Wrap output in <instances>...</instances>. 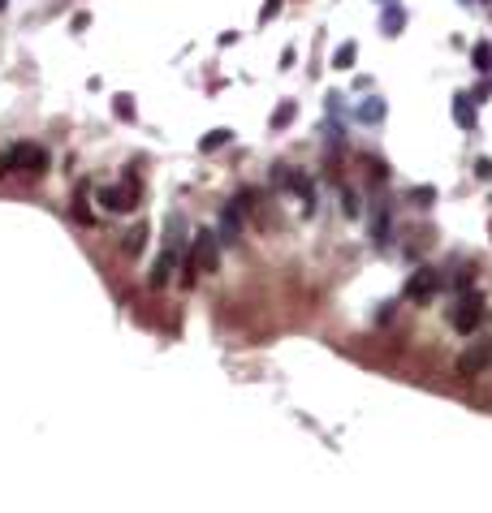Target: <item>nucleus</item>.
<instances>
[{
  "instance_id": "nucleus-1",
  "label": "nucleus",
  "mask_w": 492,
  "mask_h": 513,
  "mask_svg": "<svg viewBox=\"0 0 492 513\" xmlns=\"http://www.w3.org/2000/svg\"><path fill=\"white\" fill-rule=\"evenodd\" d=\"M31 173V177H39L43 168H48V151L43 147H35V143H18V147H9L5 155H0V177H9V173Z\"/></svg>"
},
{
  "instance_id": "nucleus-2",
  "label": "nucleus",
  "mask_w": 492,
  "mask_h": 513,
  "mask_svg": "<svg viewBox=\"0 0 492 513\" xmlns=\"http://www.w3.org/2000/svg\"><path fill=\"white\" fill-rule=\"evenodd\" d=\"M479 319H483V302H479V298H462L458 307H449V324H454L462 336H471V332L479 328Z\"/></svg>"
},
{
  "instance_id": "nucleus-3",
  "label": "nucleus",
  "mask_w": 492,
  "mask_h": 513,
  "mask_svg": "<svg viewBox=\"0 0 492 513\" xmlns=\"http://www.w3.org/2000/svg\"><path fill=\"white\" fill-rule=\"evenodd\" d=\"M195 267H203V272L221 267V246H216V233H207V229H199V238H195Z\"/></svg>"
},
{
  "instance_id": "nucleus-4",
  "label": "nucleus",
  "mask_w": 492,
  "mask_h": 513,
  "mask_svg": "<svg viewBox=\"0 0 492 513\" xmlns=\"http://www.w3.org/2000/svg\"><path fill=\"white\" fill-rule=\"evenodd\" d=\"M436 289H441V272H432V267H423L410 285H406V298H415V302H427Z\"/></svg>"
},
{
  "instance_id": "nucleus-5",
  "label": "nucleus",
  "mask_w": 492,
  "mask_h": 513,
  "mask_svg": "<svg viewBox=\"0 0 492 513\" xmlns=\"http://www.w3.org/2000/svg\"><path fill=\"white\" fill-rule=\"evenodd\" d=\"M99 203H104L108 211H130V207H134V194L121 190V186H104V190H99Z\"/></svg>"
},
{
  "instance_id": "nucleus-6",
  "label": "nucleus",
  "mask_w": 492,
  "mask_h": 513,
  "mask_svg": "<svg viewBox=\"0 0 492 513\" xmlns=\"http://www.w3.org/2000/svg\"><path fill=\"white\" fill-rule=\"evenodd\" d=\"M173 263H177V255H173V250H164V255L155 259V267H151V285H169V276H173Z\"/></svg>"
},
{
  "instance_id": "nucleus-7",
  "label": "nucleus",
  "mask_w": 492,
  "mask_h": 513,
  "mask_svg": "<svg viewBox=\"0 0 492 513\" xmlns=\"http://www.w3.org/2000/svg\"><path fill=\"white\" fill-rule=\"evenodd\" d=\"M483 358H488L483 350H466V354L458 358V371H462V375H479V367H483Z\"/></svg>"
},
{
  "instance_id": "nucleus-8",
  "label": "nucleus",
  "mask_w": 492,
  "mask_h": 513,
  "mask_svg": "<svg viewBox=\"0 0 492 513\" xmlns=\"http://www.w3.org/2000/svg\"><path fill=\"white\" fill-rule=\"evenodd\" d=\"M458 126H475V112H471V95H458V108H454Z\"/></svg>"
},
{
  "instance_id": "nucleus-9",
  "label": "nucleus",
  "mask_w": 492,
  "mask_h": 513,
  "mask_svg": "<svg viewBox=\"0 0 492 513\" xmlns=\"http://www.w3.org/2000/svg\"><path fill=\"white\" fill-rule=\"evenodd\" d=\"M475 70H492V43H475Z\"/></svg>"
},
{
  "instance_id": "nucleus-10",
  "label": "nucleus",
  "mask_w": 492,
  "mask_h": 513,
  "mask_svg": "<svg viewBox=\"0 0 492 513\" xmlns=\"http://www.w3.org/2000/svg\"><path fill=\"white\" fill-rule=\"evenodd\" d=\"M290 121H294V104H290V99H285V104H281V108H277V117H272V130H285V126H290Z\"/></svg>"
},
{
  "instance_id": "nucleus-11",
  "label": "nucleus",
  "mask_w": 492,
  "mask_h": 513,
  "mask_svg": "<svg viewBox=\"0 0 492 513\" xmlns=\"http://www.w3.org/2000/svg\"><path fill=\"white\" fill-rule=\"evenodd\" d=\"M229 138H234V134H229V130H212V134H207V138H203V151H216V147H225V143H229Z\"/></svg>"
},
{
  "instance_id": "nucleus-12",
  "label": "nucleus",
  "mask_w": 492,
  "mask_h": 513,
  "mask_svg": "<svg viewBox=\"0 0 492 513\" xmlns=\"http://www.w3.org/2000/svg\"><path fill=\"white\" fill-rule=\"evenodd\" d=\"M143 238H147V229H134V233H126V242H121V246H126L130 255H138V250H143Z\"/></svg>"
},
{
  "instance_id": "nucleus-13",
  "label": "nucleus",
  "mask_w": 492,
  "mask_h": 513,
  "mask_svg": "<svg viewBox=\"0 0 492 513\" xmlns=\"http://www.w3.org/2000/svg\"><path fill=\"white\" fill-rule=\"evenodd\" d=\"M354 52H359L354 43H341V52H337V70H350V65H354Z\"/></svg>"
},
{
  "instance_id": "nucleus-14",
  "label": "nucleus",
  "mask_w": 492,
  "mask_h": 513,
  "mask_svg": "<svg viewBox=\"0 0 492 513\" xmlns=\"http://www.w3.org/2000/svg\"><path fill=\"white\" fill-rule=\"evenodd\" d=\"M113 112H117V117L126 121V117H134V99L130 95H117V104H113Z\"/></svg>"
},
{
  "instance_id": "nucleus-15",
  "label": "nucleus",
  "mask_w": 492,
  "mask_h": 513,
  "mask_svg": "<svg viewBox=\"0 0 492 513\" xmlns=\"http://www.w3.org/2000/svg\"><path fill=\"white\" fill-rule=\"evenodd\" d=\"M398 22H402V13H398V9H389V13H385V31H389V35H398Z\"/></svg>"
},
{
  "instance_id": "nucleus-16",
  "label": "nucleus",
  "mask_w": 492,
  "mask_h": 513,
  "mask_svg": "<svg viewBox=\"0 0 492 513\" xmlns=\"http://www.w3.org/2000/svg\"><path fill=\"white\" fill-rule=\"evenodd\" d=\"M415 199H419V203H423V207H427V203H432V199H436V190H432V186H419V190H415Z\"/></svg>"
},
{
  "instance_id": "nucleus-17",
  "label": "nucleus",
  "mask_w": 492,
  "mask_h": 513,
  "mask_svg": "<svg viewBox=\"0 0 492 513\" xmlns=\"http://www.w3.org/2000/svg\"><path fill=\"white\" fill-rule=\"evenodd\" d=\"M0 9H5V0H0Z\"/></svg>"
}]
</instances>
